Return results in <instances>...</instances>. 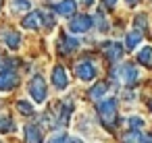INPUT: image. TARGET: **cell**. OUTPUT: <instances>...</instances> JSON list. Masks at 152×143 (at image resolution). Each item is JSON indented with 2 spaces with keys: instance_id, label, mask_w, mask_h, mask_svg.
Listing matches in <instances>:
<instances>
[{
  "instance_id": "26",
  "label": "cell",
  "mask_w": 152,
  "mask_h": 143,
  "mask_svg": "<svg viewBox=\"0 0 152 143\" xmlns=\"http://www.w3.org/2000/svg\"><path fill=\"white\" fill-rule=\"evenodd\" d=\"M102 4H104L106 9H113V6L117 4V0H102Z\"/></svg>"
},
{
  "instance_id": "30",
  "label": "cell",
  "mask_w": 152,
  "mask_h": 143,
  "mask_svg": "<svg viewBox=\"0 0 152 143\" xmlns=\"http://www.w3.org/2000/svg\"><path fill=\"white\" fill-rule=\"evenodd\" d=\"M83 2H86V4H92V2H94V0H83Z\"/></svg>"
},
{
  "instance_id": "19",
  "label": "cell",
  "mask_w": 152,
  "mask_h": 143,
  "mask_svg": "<svg viewBox=\"0 0 152 143\" xmlns=\"http://www.w3.org/2000/svg\"><path fill=\"white\" fill-rule=\"evenodd\" d=\"M17 110H19L21 114H27V116L36 112V108H34V106H31L29 102H25V100H21V102H17Z\"/></svg>"
},
{
  "instance_id": "21",
  "label": "cell",
  "mask_w": 152,
  "mask_h": 143,
  "mask_svg": "<svg viewBox=\"0 0 152 143\" xmlns=\"http://www.w3.org/2000/svg\"><path fill=\"white\" fill-rule=\"evenodd\" d=\"M140 139H142L140 131H133V129H131V131H129V133H127L121 141H123V143H140Z\"/></svg>"
},
{
  "instance_id": "10",
  "label": "cell",
  "mask_w": 152,
  "mask_h": 143,
  "mask_svg": "<svg viewBox=\"0 0 152 143\" xmlns=\"http://www.w3.org/2000/svg\"><path fill=\"white\" fill-rule=\"evenodd\" d=\"M54 9H56V13L63 15V17H73L75 11H77V2H75V0H61Z\"/></svg>"
},
{
  "instance_id": "14",
  "label": "cell",
  "mask_w": 152,
  "mask_h": 143,
  "mask_svg": "<svg viewBox=\"0 0 152 143\" xmlns=\"http://www.w3.org/2000/svg\"><path fill=\"white\" fill-rule=\"evenodd\" d=\"M2 40H4V44H7L11 50H17L19 44H21V35H19L17 31H4V33H2Z\"/></svg>"
},
{
  "instance_id": "27",
  "label": "cell",
  "mask_w": 152,
  "mask_h": 143,
  "mask_svg": "<svg viewBox=\"0 0 152 143\" xmlns=\"http://www.w3.org/2000/svg\"><path fill=\"white\" fill-rule=\"evenodd\" d=\"M67 143H83L79 137H67Z\"/></svg>"
},
{
  "instance_id": "16",
  "label": "cell",
  "mask_w": 152,
  "mask_h": 143,
  "mask_svg": "<svg viewBox=\"0 0 152 143\" xmlns=\"http://www.w3.org/2000/svg\"><path fill=\"white\" fill-rule=\"evenodd\" d=\"M106 91H108V85H106V83H98V85H94V87L90 89V98L100 102V100L106 95Z\"/></svg>"
},
{
  "instance_id": "25",
  "label": "cell",
  "mask_w": 152,
  "mask_h": 143,
  "mask_svg": "<svg viewBox=\"0 0 152 143\" xmlns=\"http://www.w3.org/2000/svg\"><path fill=\"white\" fill-rule=\"evenodd\" d=\"M96 21H98V27H100L102 31H106V29H108V25H106V19H104L102 15H96Z\"/></svg>"
},
{
  "instance_id": "6",
  "label": "cell",
  "mask_w": 152,
  "mask_h": 143,
  "mask_svg": "<svg viewBox=\"0 0 152 143\" xmlns=\"http://www.w3.org/2000/svg\"><path fill=\"white\" fill-rule=\"evenodd\" d=\"M17 83H19V75L13 69L0 71V91H11V89H15Z\"/></svg>"
},
{
  "instance_id": "23",
  "label": "cell",
  "mask_w": 152,
  "mask_h": 143,
  "mask_svg": "<svg viewBox=\"0 0 152 143\" xmlns=\"http://www.w3.org/2000/svg\"><path fill=\"white\" fill-rule=\"evenodd\" d=\"M29 0H13V9L15 11H29Z\"/></svg>"
},
{
  "instance_id": "13",
  "label": "cell",
  "mask_w": 152,
  "mask_h": 143,
  "mask_svg": "<svg viewBox=\"0 0 152 143\" xmlns=\"http://www.w3.org/2000/svg\"><path fill=\"white\" fill-rule=\"evenodd\" d=\"M79 48V42L75 40V38H61V54H71V52H75Z\"/></svg>"
},
{
  "instance_id": "8",
  "label": "cell",
  "mask_w": 152,
  "mask_h": 143,
  "mask_svg": "<svg viewBox=\"0 0 152 143\" xmlns=\"http://www.w3.org/2000/svg\"><path fill=\"white\" fill-rule=\"evenodd\" d=\"M44 135L38 124H25V143H42Z\"/></svg>"
},
{
  "instance_id": "4",
  "label": "cell",
  "mask_w": 152,
  "mask_h": 143,
  "mask_svg": "<svg viewBox=\"0 0 152 143\" xmlns=\"http://www.w3.org/2000/svg\"><path fill=\"white\" fill-rule=\"evenodd\" d=\"M75 73H77V77H79L81 81H92V79H96L98 69H96V64H94L90 58H86V60H79V62L75 64Z\"/></svg>"
},
{
  "instance_id": "29",
  "label": "cell",
  "mask_w": 152,
  "mask_h": 143,
  "mask_svg": "<svg viewBox=\"0 0 152 143\" xmlns=\"http://www.w3.org/2000/svg\"><path fill=\"white\" fill-rule=\"evenodd\" d=\"M125 2H127V4H129V6H133V4H135V2H137V0H125Z\"/></svg>"
},
{
  "instance_id": "9",
  "label": "cell",
  "mask_w": 152,
  "mask_h": 143,
  "mask_svg": "<svg viewBox=\"0 0 152 143\" xmlns=\"http://www.w3.org/2000/svg\"><path fill=\"white\" fill-rule=\"evenodd\" d=\"M102 50H104V54H106V58H108V60H113V62L121 60L123 50H121V46H119L117 42H106V44L102 46Z\"/></svg>"
},
{
  "instance_id": "11",
  "label": "cell",
  "mask_w": 152,
  "mask_h": 143,
  "mask_svg": "<svg viewBox=\"0 0 152 143\" xmlns=\"http://www.w3.org/2000/svg\"><path fill=\"white\" fill-rule=\"evenodd\" d=\"M44 23H42V11H36V13H29L25 19H23V27L25 29H40Z\"/></svg>"
},
{
  "instance_id": "20",
  "label": "cell",
  "mask_w": 152,
  "mask_h": 143,
  "mask_svg": "<svg viewBox=\"0 0 152 143\" xmlns=\"http://www.w3.org/2000/svg\"><path fill=\"white\" fill-rule=\"evenodd\" d=\"M127 124H129V129L140 131V129L144 126V118H142V116H129V118H127Z\"/></svg>"
},
{
  "instance_id": "1",
  "label": "cell",
  "mask_w": 152,
  "mask_h": 143,
  "mask_svg": "<svg viewBox=\"0 0 152 143\" xmlns=\"http://www.w3.org/2000/svg\"><path fill=\"white\" fill-rule=\"evenodd\" d=\"M98 114L100 120L106 129H113L117 124V100L115 98H106L98 102Z\"/></svg>"
},
{
  "instance_id": "5",
  "label": "cell",
  "mask_w": 152,
  "mask_h": 143,
  "mask_svg": "<svg viewBox=\"0 0 152 143\" xmlns=\"http://www.w3.org/2000/svg\"><path fill=\"white\" fill-rule=\"evenodd\" d=\"M92 25H94V19L90 15H77V17H73L69 21V31H73V33H86V31L92 29Z\"/></svg>"
},
{
  "instance_id": "22",
  "label": "cell",
  "mask_w": 152,
  "mask_h": 143,
  "mask_svg": "<svg viewBox=\"0 0 152 143\" xmlns=\"http://www.w3.org/2000/svg\"><path fill=\"white\" fill-rule=\"evenodd\" d=\"M67 133H63V131H58V133H52L50 135V139L46 141V143H67Z\"/></svg>"
},
{
  "instance_id": "17",
  "label": "cell",
  "mask_w": 152,
  "mask_h": 143,
  "mask_svg": "<svg viewBox=\"0 0 152 143\" xmlns=\"http://www.w3.org/2000/svg\"><path fill=\"white\" fill-rule=\"evenodd\" d=\"M137 60H140L142 64H146V66H152V48H150V46L142 48L140 54H137Z\"/></svg>"
},
{
  "instance_id": "2",
  "label": "cell",
  "mask_w": 152,
  "mask_h": 143,
  "mask_svg": "<svg viewBox=\"0 0 152 143\" xmlns=\"http://www.w3.org/2000/svg\"><path fill=\"white\" fill-rule=\"evenodd\" d=\"M29 95H31V100H34L36 104L46 102L48 89H46V81H44L40 75H36V77L31 79V83H29Z\"/></svg>"
},
{
  "instance_id": "18",
  "label": "cell",
  "mask_w": 152,
  "mask_h": 143,
  "mask_svg": "<svg viewBox=\"0 0 152 143\" xmlns=\"http://www.w3.org/2000/svg\"><path fill=\"white\" fill-rule=\"evenodd\" d=\"M13 129H15L13 120H11L7 114H0V133H11Z\"/></svg>"
},
{
  "instance_id": "7",
  "label": "cell",
  "mask_w": 152,
  "mask_h": 143,
  "mask_svg": "<svg viewBox=\"0 0 152 143\" xmlns=\"http://www.w3.org/2000/svg\"><path fill=\"white\" fill-rule=\"evenodd\" d=\"M50 81H52V87H54V89L63 91V89H67V85H69V75H67V71H65L63 66H54V69H52V75H50Z\"/></svg>"
},
{
  "instance_id": "3",
  "label": "cell",
  "mask_w": 152,
  "mask_h": 143,
  "mask_svg": "<svg viewBox=\"0 0 152 143\" xmlns=\"http://www.w3.org/2000/svg\"><path fill=\"white\" fill-rule=\"evenodd\" d=\"M115 77H119L125 85H131V83H135V81L140 79V71L135 69V64H131V62H123V64L115 71Z\"/></svg>"
},
{
  "instance_id": "24",
  "label": "cell",
  "mask_w": 152,
  "mask_h": 143,
  "mask_svg": "<svg viewBox=\"0 0 152 143\" xmlns=\"http://www.w3.org/2000/svg\"><path fill=\"white\" fill-rule=\"evenodd\" d=\"M135 23H137V27H140V29H146V25H148V17L142 13V15H137V17H135Z\"/></svg>"
},
{
  "instance_id": "15",
  "label": "cell",
  "mask_w": 152,
  "mask_h": 143,
  "mask_svg": "<svg viewBox=\"0 0 152 143\" xmlns=\"http://www.w3.org/2000/svg\"><path fill=\"white\" fill-rule=\"evenodd\" d=\"M71 112H73V102H63V106H61V114H58V124H61V126L69 124Z\"/></svg>"
},
{
  "instance_id": "28",
  "label": "cell",
  "mask_w": 152,
  "mask_h": 143,
  "mask_svg": "<svg viewBox=\"0 0 152 143\" xmlns=\"http://www.w3.org/2000/svg\"><path fill=\"white\" fill-rule=\"evenodd\" d=\"M140 143H152V135H144V137L140 139Z\"/></svg>"
},
{
  "instance_id": "12",
  "label": "cell",
  "mask_w": 152,
  "mask_h": 143,
  "mask_svg": "<svg viewBox=\"0 0 152 143\" xmlns=\"http://www.w3.org/2000/svg\"><path fill=\"white\" fill-rule=\"evenodd\" d=\"M140 44H142V33H140L137 29H131V31L125 35V48H127V50H135Z\"/></svg>"
}]
</instances>
